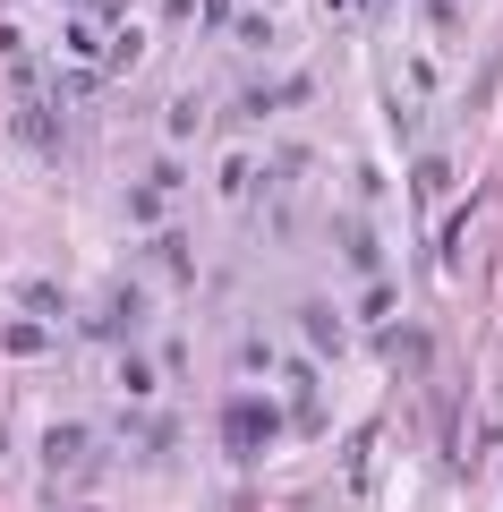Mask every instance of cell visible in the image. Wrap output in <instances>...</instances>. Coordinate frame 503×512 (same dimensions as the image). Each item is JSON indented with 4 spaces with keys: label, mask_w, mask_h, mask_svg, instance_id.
Here are the masks:
<instances>
[{
    "label": "cell",
    "mask_w": 503,
    "mask_h": 512,
    "mask_svg": "<svg viewBox=\"0 0 503 512\" xmlns=\"http://www.w3.org/2000/svg\"><path fill=\"white\" fill-rule=\"evenodd\" d=\"M18 137H26V146H52V154H60V103H52V111L26 103V111H18Z\"/></svg>",
    "instance_id": "6da1fadb"
},
{
    "label": "cell",
    "mask_w": 503,
    "mask_h": 512,
    "mask_svg": "<svg viewBox=\"0 0 503 512\" xmlns=\"http://www.w3.org/2000/svg\"><path fill=\"white\" fill-rule=\"evenodd\" d=\"M299 333L316 350H342V316H333V308H299Z\"/></svg>",
    "instance_id": "7a4b0ae2"
},
{
    "label": "cell",
    "mask_w": 503,
    "mask_h": 512,
    "mask_svg": "<svg viewBox=\"0 0 503 512\" xmlns=\"http://www.w3.org/2000/svg\"><path fill=\"white\" fill-rule=\"evenodd\" d=\"M77 453H86V427H52V436H43V461H52V470H69Z\"/></svg>",
    "instance_id": "3957f363"
},
{
    "label": "cell",
    "mask_w": 503,
    "mask_h": 512,
    "mask_svg": "<svg viewBox=\"0 0 503 512\" xmlns=\"http://www.w3.org/2000/svg\"><path fill=\"white\" fill-rule=\"evenodd\" d=\"M162 128H171V137H197V128H205V103H188V94H180V103H171V120H162Z\"/></svg>",
    "instance_id": "277c9868"
},
{
    "label": "cell",
    "mask_w": 503,
    "mask_h": 512,
    "mask_svg": "<svg viewBox=\"0 0 503 512\" xmlns=\"http://www.w3.org/2000/svg\"><path fill=\"white\" fill-rule=\"evenodd\" d=\"M384 359H410L418 367V359H427V342H418V333H384Z\"/></svg>",
    "instance_id": "5b68a950"
},
{
    "label": "cell",
    "mask_w": 503,
    "mask_h": 512,
    "mask_svg": "<svg viewBox=\"0 0 503 512\" xmlns=\"http://www.w3.org/2000/svg\"><path fill=\"white\" fill-rule=\"evenodd\" d=\"M120 384H128V393L145 402V393H154V367H145V359H120Z\"/></svg>",
    "instance_id": "8992f818"
}]
</instances>
